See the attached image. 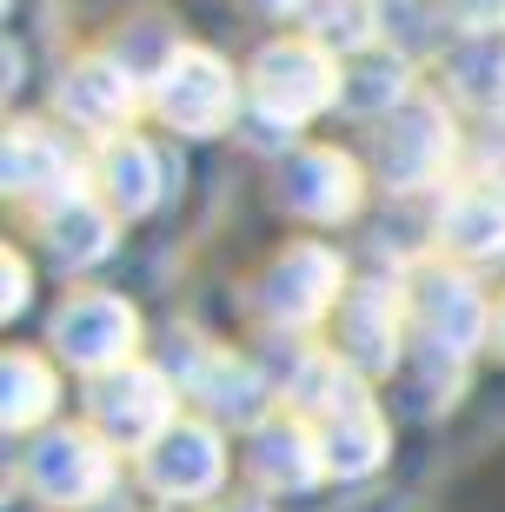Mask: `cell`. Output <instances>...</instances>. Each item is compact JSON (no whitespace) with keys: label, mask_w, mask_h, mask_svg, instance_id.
<instances>
[{"label":"cell","mask_w":505,"mask_h":512,"mask_svg":"<svg viewBox=\"0 0 505 512\" xmlns=\"http://www.w3.org/2000/svg\"><path fill=\"white\" fill-rule=\"evenodd\" d=\"M399 340H406V320H399V300L386 286H359L339 306V360L353 373H393Z\"/></svg>","instance_id":"52a82bcc"},{"label":"cell","mask_w":505,"mask_h":512,"mask_svg":"<svg viewBox=\"0 0 505 512\" xmlns=\"http://www.w3.org/2000/svg\"><path fill=\"white\" fill-rule=\"evenodd\" d=\"M133 340H140V320L113 293H80V300L60 306V320H54V353L67 366H87L94 380L113 373V366H127Z\"/></svg>","instance_id":"277c9868"},{"label":"cell","mask_w":505,"mask_h":512,"mask_svg":"<svg viewBox=\"0 0 505 512\" xmlns=\"http://www.w3.org/2000/svg\"><path fill=\"white\" fill-rule=\"evenodd\" d=\"M140 479L153 486V499L167 506H193V499H213L226 479V446L213 426L200 419H173L167 433L140 453Z\"/></svg>","instance_id":"3957f363"},{"label":"cell","mask_w":505,"mask_h":512,"mask_svg":"<svg viewBox=\"0 0 505 512\" xmlns=\"http://www.w3.org/2000/svg\"><path fill=\"white\" fill-rule=\"evenodd\" d=\"M87 406H94V433L107 446H140L147 453L153 439L173 426V373L127 360V366H113V373H100Z\"/></svg>","instance_id":"7a4b0ae2"},{"label":"cell","mask_w":505,"mask_h":512,"mask_svg":"<svg viewBox=\"0 0 505 512\" xmlns=\"http://www.w3.org/2000/svg\"><path fill=\"white\" fill-rule=\"evenodd\" d=\"M319 446H326V473L333 479H366L386 459V419L373 413V399L359 393L319 419Z\"/></svg>","instance_id":"9c48e42d"},{"label":"cell","mask_w":505,"mask_h":512,"mask_svg":"<svg viewBox=\"0 0 505 512\" xmlns=\"http://www.w3.org/2000/svg\"><path fill=\"white\" fill-rule=\"evenodd\" d=\"M220 512H266L260 499H233V506H220Z\"/></svg>","instance_id":"44dd1931"},{"label":"cell","mask_w":505,"mask_h":512,"mask_svg":"<svg viewBox=\"0 0 505 512\" xmlns=\"http://www.w3.org/2000/svg\"><path fill=\"white\" fill-rule=\"evenodd\" d=\"M419 326H426V346L459 360V353H472V346L486 340V293L466 273L439 266V273L419 280Z\"/></svg>","instance_id":"ba28073f"},{"label":"cell","mask_w":505,"mask_h":512,"mask_svg":"<svg viewBox=\"0 0 505 512\" xmlns=\"http://www.w3.org/2000/svg\"><path fill=\"white\" fill-rule=\"evenodd\" d=\"M439 240H446L459 260H505V193H452L446 213H439Z\"/></svg>","instance_id":"8fae6325"},{"label":"cell","mask_w":505,"mask_h":512,"mask_svg":"<svg viewBox=\"0 0 505 512\" xmlns=\"http://www.w3.org/2000/svg\"><path fill=\"white\" fill-rule=\"evenodd\" d=\"M499 346H505V313H499Z\"/></svg>","instance_id":"7402d4cb"},{"label":"cell","mask_w":505,"mask_h":512,"mask_svg":"<svg viewBox=\"0 0 505 512\" xmlns=\"http://www.w3.org/2000/svg\"><path fill=\"white\" fill-rule=\"evenodd\" d=\"M266 393H273V386H266L260 373L240 360V353H220V360L200 373V399L220 419H260L266 413Z\"/></svg>","instance_id":"9a60e30c"},{"label":"cell","mask_w":505,"mask_h":512,"mask_svg":"<svg viewBox=\"0 0 505 512\" xmlns=\"http://www.w3.org/2000/svg\"><path fill=\"white\" fill-rule=\"evenodd\" d=\"M439 160H446V127H439V120L406 114L386 133V180H393V187H412V180L439 173Z\"/></svg>","instance_id":"5bb4252c"},{"label":"cell","mask_w":505,"mask_h":512,"mask_svg":"<svg viewBox=\"0 0 505 512\" xmlns=\"http://www.w3.org/2000/svg\"><path fill=\"white\" fill-rule=\"evenodd\" d=\"M67 107H74L87 127H120V120H127V107H133V87L113 74L107 60H87V67L67 80Z\"/></svg>","instance_id":"2e32d148"},{"label":"cell","mask_w":505,"mask_h":512,"mask_svg":"<svg viewBox=\"0 0 505 512\" xmlns=\"http://www.w3.org/2000/svg\"><path fill=\"white\" fill-rule=\"evenodd\" d=\"M339 253L326 247H286L280 260H273V273L260 280V313L273 326H319L326 320V306L339 300Z\"/></svg>","instance_id":"5b68a950"},{"label":"cell","mask_w":505,"mask_h":512,"mask_svg":"<svg viewBox=\"0 0 505 512\" xmlns=\"http://www.w3.org/2000/svg\"><path fill=\"white\" fill-rule=\"evenodd\" d=\"M167 114L180 120L187 133H206L226 120V74L206 67V60H187L180 74L167 80Z\"/></svg>","instance_id":"4fadbf2b"},{"label":"cell","mask_w":505,"mask_h":512,"mask_svg":"<svg viewBox=\"0 0 505 512\" xmlns=\"http://www.w3.org/2000/svg\"><path fill=\"white\" fill-rule=\"evenodd\" d=\"M286 207L306 220H346L359 207V173L339 153H300L286 167Z\"/></svg>","instance_id":"30bf717a"},{"label":"cell","mask_w":505,"mask_h":512,"mask_svg":"<svg viewBox=\"0 0 505 512\" xmlns=\"http://www.w3.org/2000/svg\"><path fill=\"white\" fill-rule=\"evenodd\" d=\"M54 406V366L40 353H7V426H40Z\"/></svg>","instance_id":"ac0fdd59"},{"label":"cell","mask_w":505,"mask_h":512,"mask_svg":"<svg viewBox=\"0 0 505 512\" xmlns=\"http://www.w3.org/2000/svg\"><path fill=\"white\" fill-rule=\"evenodd\" d=\"M107 187H113V200H120L127 213L153 207V200H160V173H153V153L127 140V147L107 160Z\"/></svg>","instance_id":"d6986e66"},{"label":"cell","mask_w":505,"mask_h":512,"mask_svg":"<svg viewBox=\"0 0 505 512\" xmlns=\"http://www.w3.org/2000/svg\"><path fill=\"white\" fill-rule=\"evenodd\" d=\"M113 486V446L100 433H80V426H60V433H40L34 453H27V493L40 506L80 512L107 499Z\"/></svg>","instance_id":"6da1fadb"},{"label":"cell","mask_w":505,"mask_h":512,"mask_svg":"<svg viewBox=\"0 0 505 512\" xmlns=\"http://www.w3.org/2000/svg\"><path fill=\"white\" fill-rule=\"evenodd\" d=\"M20 300H27V266L7 260V313H20Z\"/></svg>","instance_id":"ffe728a7"},{"label":"cell","mask_w":505,"mask_h":512,"mask_svg":"<svg viewBox=\"0 0 505 512\" xmlns=\"http://www.w3.org/2000/svg\"><path fill=\"white\" fill-rule=\"evenodd\" d=\"M246 466H253V479H260L266 493H306V486H319L326 479L319 426H306V419H260Z\"/></svg>","instance_id":"8992f818"},{"label":"cell","mask_w":505,"mask_h":512,"mask_svg":"<svg viewBox=\"0 0 505 512\" xmlns=\"http://www.w3.org/2000/svg\"><path fill=\"white\" fill-rule=\"evenodd\" d=\"M47 247H54L60 266H94L100 253L113 247V220H107V207L80 200V193H60V207L47 213Z\"/></svg>","instance_id":"7c38bea8"},{"label":"cell","mask_w":505,"mask_h":512,"mask_svg":"<svg viewBox=\"0 0 505 512\" xmlns=\"http://www.w3.org/2000/svg\"><path fill=\"white\" fill-rule=\"evenodd\" d=\"M60 180H67V153H60L47 133L20 127L14 133V153H7V187H14L20 200H40V193H54Z\"/></svg>","instance_id":"e0dca14e"}]
</instances>
